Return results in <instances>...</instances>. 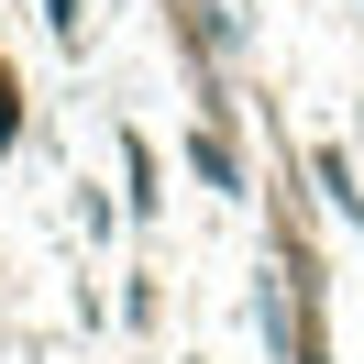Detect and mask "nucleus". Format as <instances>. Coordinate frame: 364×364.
<instances>
[{"label": "nucleus", "instance_id": "nucleus-3", "mask_svg": "<svg viewBox=\"0 0 364 364\" xmlns=\"http://www.w3.org/2000/svg\"><path fill=\"white\" fill-rule=\"evenodd\" d=\"M45 11H55V33H67V45H77V0H45Z\"/></svg>", "mask_w": 364, "mask_h": 364}, {"label": "nucleus", "instance_id": "nucleus-2", "mask_svg": "<svg viewBox=\"0 0 364 364\" xmlns=\"http://www.w3.org/2000/svg\"><path fill=\"white\" fill-rule=\"evenodd\" d=\"M122 177H133V210H155V155H144V133L122 144Z\"/></svg>", "mask_w": 364, "mask_h": 364}, {"label": "nucleus", "instance_id": "nucleus-1", "mask_svg": "<svg viewBox=\"0 0 364 364\" xmlns=\"http://www.w3.org/2000/svg\"><path fill=\"white\" fill-rule=\"evenodd\" d=\"M188 166H199L210 188H243V155H232V133H221V122H199V133H188Z\"/></svg>", "mask_w": 364, "mask_h": 364}]
</instances>
